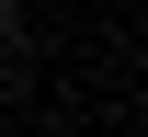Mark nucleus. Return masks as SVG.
<instances>
[{"label":"nucleus","mask_w":148,"mask_h":137,"mask_svg":"<svg viewBox=\"0 0 148 137\" xmlns=\"http://www.w3.org/2000/svg\"><path fill=\"white\" fill-rule=\"evenodd\" d=\"M0 23H12V0H0Z\"/></svg>","instance_id":"nucleus-1"}]
</instances>
